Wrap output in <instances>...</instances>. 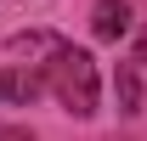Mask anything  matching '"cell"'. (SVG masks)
<instances>
[{
    "mask_svg": "<svg viewBox=\"0 0 147 141\" xmlns=\"http://www.w3.org/2000/svg\"><path fill=\"white\" fill-rule=\"evenodd\" d=\"M45 85L57 90V102L68 107L74 119H91L96 113V62L74 45H51V62H45Z\"/></svg>",
    "mask_w": 147,
    "mask_h": 141,
    "instance_id": "6da1fadb",
    "label": "cell"
},
{
    "mask_svg": "<svg viewBox=\"0 0 147 141\" xmlns=\"http://www.w3.org/2000/svg\"><path fill=\"white\" fill-rule=\"evenodd\" d=\"M91 23H96V40H125V28H130V6H125V0H102Z\"/></svg>",
    "mask_w": 147,
    "mask_h": 141,
    "instance_id": "7a4b0ae2",
    "label": "cell"
},
{
    "mask_svg": "<svg viewBox=\"0 0 147 141\" xmlns=\"http://www.w3.org/2000/svg\"><path fill=\"white\" fill-rule=\"evenodd\" d=\"M40 85H45V79H40V73H23V68H11L6 79H0V90H6L11 102H34V96H40Z\"/></svg>",
    "mask_w": 147,
    "mask_h": 141,
    "instance_id": "3957f363",
    "label": "cell"
},
{
    "mask_svg": "<svg viewBox=\"0 0 147 141\" xmlns=\"http://www.w3.org/2000/svg\"><path fill=\"white\" fill-rule=\"evenodd\" d=\"M0 141H28V136H23V130H0Z\"/></svg>",
    "mask_w": 147,
    "mask_h": 141,
    "instance_id": "277c9868",
    "label": "cell"
}]
</instances>
